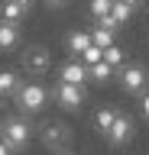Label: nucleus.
I'll use <instances>...</instances> for the list:
<instances>
[{"label": "nucleus", "instance_id": "412c9836", "mask_svg": "<svg viewBox=\"0 0 149 155\" xmlns=\"http://www.w3.org/2000/svg\"><path fill=\"white\" fill-rule=\"evenodd\" d=\"M42 3H46L49 10H65V7L71 3V0H42Z\"/></svg>", "mask_w": 149, "mask_h": 155}, {"label": "nucleus", "instance_id": "0eeeda50", "mask_svg": "<svg viewBox=\"0 0 149 155\" xmlns=\"http://www.w3.org/2000/svg\"><path fill=\"white\" fill-rule=\"evenodd\" d=\"M104 136H107V142H110V145H127L130 139H133V120H130L127 113H117L113 126H110Z\"/></svg>", "mask_w": 149, "mask_h": 155}, {"label": "nucleus", "instance_id": "a211bd4d", "mask_svg": "<svg viewBox=\"0 0 149 155\" xmlns=\"http://www.w3.org/2000/svg\"><path fill=\"white\" fill-rule=\"evenodd\" d=\"M104 61H107V65H113V68H120L123 61H127V48L120 45V42L107 45V48H104Z\"/></svg>", "mask_w": 149, "mask_h": 155}, {"label": "nucleus", "instance_id": "4468645a", "mask_svg": "<svg viewBox=\"0 0 149 155\" xmlns=\"http://www.w3.org/2000/svg\"><path fill=\"white\" fill-rule=\"evenodd\" d=\"M20 84H23V81H20V74H16L13 68H0V97H3V100L16 94Z\"/></svg>", "mask_w": 149, "mask_h": 155}, {"label": "nucleus", "instance_id": "393cba45", "mask_svg": "<svg viewBox=\"0 0 149 155\" xmlns=\"http://www.w3.org/2000/svg\"><path fill=\"white\" fill-rule=\"evenodd\" d=\"M62 155H68V152H62Z\"/></svg>", "mask_w": 149, "mask_h": 155}, {"label": "nucleus", "instance_id": "6ab92c4d", "mask_svg": "<svg viewBox=\"0 0 149 155\" xmlns=\"http://www.w3.org/2000/svg\"><path fill=\"white\" fill-rule=\"evenodd\" d=\"M100 58H104V48H97L94 42L81 52V61H84V65H94V61H100Z\"/></svg>", "mask_w": 149, "mask_h": 155}, {"label": "nucleus", "instance_id": "7ed1b4c3", "mask_svg": "<svg viewBox=\"0 0 149 155\" xmlns=\"http://www.w3.org/2000/svg\"><path fill=\"white\" fill-rule=\"evenodd\" d=\"M117 84L123 94H143L149 87V71L146 65H139V61H123V65L117 68Z\"/></svg>", "mask_w": 149, "mask_h": 155}, {"label": "nucleus", "instance_id": "1a4fd4ad", "mask_svg": "<svg viewBox=\"0 0 149 155\" xmlns=\"http://www.w3.org/2000/svg\"><path fill=\"white\" fill-rule=\"evenodd\" d=\"M68 139H71V133H68V126L65 123H46L42 126V142L49 145V149H59V145H68Z\"/></svg>", "mask_w": 149, "mask_h": 155}, {"label": "nucleus", "instance_id": "ddd939ff", "mask_svg": "<svg viewBox=\"0 0 149 155\" xmlns=\"http://www.w3.org/2000/svg\"><path fill=\"white\" fill-rule=\"evenodd\" d=\"M117 107L113 104H104V107H97V113H94V129L97 133H107L110 126H113V120H117Z\"/></svg>", "mask_w": 149, "mask_h": 155}, {"label": "nucleus", "instance_id": "39448f33", "mask_svg": "<svg viewBox=\"0 0 149 155\" xmlns=\"http://www.w3.org/2000/svg\"><path fill=\"white\" fill-rule=\"evenodd\" d=\"M52 97H55V104L62 110L78 113L81 107H84V100H88V84H65V81H59V84L52 87Z\"/></svg>", "mask_w": 149, "mask_h": 155}, {"label": "nucleus", "instance_id": "9b49d317", "mask_svg": "<svg viewBox=\"0 0 149 155\" xmlns=\"http://www.w3.org/2000/svg\"><path fill=\"white\" fill-rule=\"evenodd\" d=\"M113 74H117V68L113 65H107V61H104V58H100V61H94V65H88V81L91 84H110V81H113Z\"/></svg>", "mask_w": 149, "mask_h": 155}, {"label": "nucleus", "instance_id": "423d86ee", "mask_svg": "<svg viewBox=\"0 0 149 155\" xmlns=\"http://www.w3.org/2000/svg\"><path fill=\"white\" fill-rule=\"evenodd\" d=\"M59 81H65V84H88V65L81 61V58H65L59 65Z\"/></svg>", "mask_w": 149, "mask_h": 155}, {"label": "nucleus", "instance_id": "9d476101", "mask_svg": "<svg viewBox=\"0 0 149 155\" xmlns=\"http://www.w3.org/2000/svg\"><path fill=\"white\" fill-rule=\"evenodd\" d=\"M91 45V29H71L65 36V52L71 58H81V52Z\"/></svg>", "mask_w": 149, "mask_h": 155}, {"label": "nucleus", "instance_id": "f8f14e48", "mask_svg": "<svg viewBox=\"0 0 149 155\" xmlns=\"http://www.w3.org/2000/svg\"><path fill=\"white\" fill-rule=\"evenodd\" d=\"M29 16V7H23L16 0H0V19H10V23H23Z\"/></svg>", "mask_w": 149, "mask_h": 155}, {"label": "nucleus", "instance_id": "4be33fe9", "mask_svg": "<svg viewBox=\"0 0 149 155\" xmlns=\"http://www.w3.org/2000/svg\"><path fill=\"white\" fill-rule=\"evenodd\" d=\"M120 3H127V7H133V10H139V7H143V0H120Z\"/></svg>", "mask_w": 149, "mask_h": 155}, {"label": "nucleus", "instance_id": "b1692460", "mask_svg": "<svg viewBox=\"0 0 149 155\" xmlns=\"http://www.w3.org/2000/svg\"><path fill=\"white\" fill-rule=\"evenodd\" d=\"M16 3H23V7H29V10H32V3H36V0H16Z\"/></svg>", "mask_w": 149, "mask_h": 155}, {"label": "nucleus", "instance_id": "5701e85b", "mask_svg": "<svg viewBox=\"0 0 149 155\" xmlns=\"http://www.w3.org/2000/svg\"><path fill=\"white\" fill-rule=\"evenodd\" d=\"M0 155H13V149H10L7 142H3V139H0Z\"/></svg>", "mask_w": 149, "mask_h": 155}, {"label": "nucleus", "instance_id": "20e7f679", "mask_svg": "<svg viewBox=\"0 0 149 155\" xmlns=\"http://www.w3.org/2000/svg\"><path fill=\"white\" fill-rule=\"evenodd\" d=\"M20 65H23V71H26L29 78L49 74V68H52L49 45H26V48H23V55H20Z\"/></svg>", "mask_w": 149, "mask_h": 155}, {"label": "nucleus", "instance_id": "f257e3e1", "mask_svg": "<svg viewBox=\"0 0 149 155\" xmlns=\"http://www.w3.org/2000/svg\"><path fill=\"white\" fill-rule=\"evenodd\" d=\"M13 100H16V110H20L23 116L42 113V110H46V104H49V91H46L39 81H23V84L16 87Z\"/></svg>", "mask_w": 149, "mask_h": 155}, {"label": "nucleus", "instance_id": "6e6552de", "mask_svg": "<svg viewBox=\"0 0 149 155\" xmlns=\"http://www.w3.org/2000/svg\"><path fill=\"white\" fill-rule=\"evenodd\" d=\"M23 23H10V19H0V52H13L23 42Z\"/></svg>", "mask_w": 149, "mask_h": 155}, {"label": "nucleus", "instance_id": "dca6fc26", "mask_svg": "<svg viewBox=\"0 0 149 155\" xmlns=\"http://www.w3.org/2000/svg\"><path fill=\"white\" fill-rule=\"evenodd\" d=\"M133 13H136V10L127 7V3H120V0H113V7H110V19H113L117 26H127L130 19H133Z\"/></svg>", "mask_w": 149, "mask_h": 155}, {"label": "nucleus", "instance_id": "f03ea898", "mask_svg": "<svg viewBox=\"0 0 149 155\" xmlns=\"http://www.w3.org/2000/svg\"><path fill=\"white\" fill-rule=\"evenodd\" d=\"M0 139L10 145L13 152H23L26 145L32 142V126L26 116H7L3 123H0Z\"/></svg>", "mask_w": 149, "mask_h": 155}, {"label": "nucleus", "instance_id": "2eb2a0df", "mask_svg": "<svg viewBox=\"0 0 149 155\" xmlns=\"http://www.w3.org/2000/svg\"><path fill=\"white\" fill-rule=\"evenodd\" d=\"M91 42H94L97 48H107V45H113V42H117V32H113V29H107V26H97V23H94V29H91Z\"/></svg>", "mask_w": 149, "mask_h": 155}, {"label": "nucleus", "instance_id": "aec40b11", "mask_svg": "<svg viewBox=\"0 0 149 155\" xmlns=\"http://www.w3.org/2000/svg\"><path fill=\"white\" fill-rule=\"evenodd\" d=\"M139 113H143V120H149V87L139 94Z\"/></svg>", "mask_w": 149, "mask_h": 155}, {"label": "nucleus", "instance_id": "f3484780", "mask_svg": "<svg viewBox=\"0 0 149 155\" xmlns=\"http://www.w3.org/2000/svg\"><path fill=\"white\" fill-rule=\"evenodd\" d=\"M110 7H113V0H88V16L97 23V19L110 16Z\"/></svg>", "mask_w": 149, "mask_h": 155}]
</instances>
